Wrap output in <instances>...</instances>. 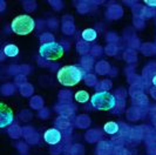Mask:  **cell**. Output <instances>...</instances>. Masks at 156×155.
<instances>
[{
  "instance_id": "277c9868",
  "label": "cell",
  "mask_w": 156,
  "mask_h": 155,
  "mask_svg": "<svg viewBox=\"0 0 156 155\" xmlns=\"http://www.w3.org/2000/svg\"><path fill=\"white\" fill-rule=\"evenodd\" d=\"M40 55L46 59V60H51V61H54L58 60L60 58H62L63 55V48L61 45L56 44V42H47L44 44L42 46L40 47L39 49Z\"/></svg>"
},
{
  "instance_id": "52a82bcc",
  "label": "cell",
  "mask_w": 156,
  "mask_h": 155,
  "mask_svg": "<svg viewBox=\"0 0 156 155\" xmlns=\"http://www.w3.org/2000/svg\"><path fill=\"white\" fill-rule=\"evenodd\" d=\"M98 37V33L93 28H87L82 32V38L85 39L86 41H94Z\"/></svg>"
},
{
  "instance_id": "30bf717a",
  "label": "cell",
  "mask_w": 156,
  "mask_h": 155,
  "mask_svg": "<svg viewBox=\"0 0 156 155\" xmlns=\"http://www.w3.org/2000/svg\"><path fill=\"white\" fill-rule=\"evenodd\" d=\"M75 100L78 102H87L89 100V94L86 91H79L75 93Z\"/></svg>"
},
{
  "instance_id": "7a4b0ae2",
  "label": "cell",
  "mask_w": 156,
  "mask_h": 155,
  "mask_svg": "<svg viewBox=\"0 0 156 155\" xmlns=\"http://www.w3.org/2000/svg\"><path fill=\"white\" fill-rule=\"evenodd\" d=\"M35 23L33 18L27 14H21L13 19L11 23V28L18 35H27L34 30Z\"/></svg>"
},
{
  "instance_id": "8fae6325",
  "label": "cell",
  "mask_w": 156,
  "mask_h": 155,
  "mask_svg": "<svg viewBox=\"0 0 156 155\" xmlns=\"http://www.w3.org/2000/svg\"><path fill=\"white\" fill-rule=\"evenodd\" d=\"M144 2L150 7H156V0H146Z\"/></svg>"
},
{
  "instance_id": "7c38bea8",
  "label": "cell",
  "mask_w": 156,
  "mask_h": 155,
  "mask_svg": "<svg viewBox=\"0 0 156 155\" xmlns=\"http://www.w3.org/2000/svg\"><path fill=\"white\" fill-rule=\"evenodd\" d=\"M153 84H154V85L156 86V75L154 78H153Z\"/></svg>"
},
{
  "instance_id": "6da1fadb",
  "label": "cell",
  "mask_w": 156,
  "mask_h": 155,
  "mask_svg": "<svg viewBox=\"0 0 156 155\" xmlns=\"http://www.w3.org/2000/svg\"><path fill=\"white\" fill-rule=\"evenodd\" d=\"M83 75V72L80 70L76 66L68 65L63 66L58 72V80L59 82L63 86H75L81 81Z\"/></svg>"
},
{
  "instance_id": "3957f363",
  "label": "cell",
  "mask_w": 156,
  "mask_h": 155,
  "mask_svg": "<svg viewBox=\"0 0 156 155\" xmlns=\"http://www.w3.org/2000/svg\"><path fill=\"white\" fill-rule=\"evenodd\" d=\"M92 106L98 110H109L116 105V99L109 92H99L94 94L90 99Z\"/></svg>"
},
{
  "instance_id": "9c48e42d",
  "label": "cell",
  "mask_w": 156,
  "mask_h": 155,
  "mask_svg": "<svg viewBox=\"0 0 156 155\" xmlns=\"http://www.w3.org/2000/svg\"><path fill=\"white\" fill-rule=\"evenodd\" d=\"M4 53L7 55V56H16L19 53V49L16 45H7L4 48Z\"/></svg>"
},
{
  "instance_id": "ba28073f",
  "label": "cell",
  "mask_w": 156,
  "mask_h": 155,
  "mask_svg": "<svg viewBox=\"0 0 156 155\" xmlns=\"http://www.w3.org/2000/svg\"><path fill=\"white\" fill-rule=\"evenodd\" d=\"M103 129H105V132L107 133V134L113 135V134H115V133L119 132V124H117L116 122L110 121V122H107V124H105Z\"/></svg>"
},
{
  "instance_id": "8992f818",
  "label": "cell",
  "mask_w": 156,
  "mask_h": 155,
  "mask_svg": "<svg viewBox=\"0 0 156 155\" xmlns=\"http://www.w3.org/2000/svg\"><path fill=\"white\" fill-rule=\"evenodd\" d=\"M44 139L49 145H56V143H59L61 141V133L59 132L58 129H55V128L47 129L45 134H44Z\"/></svg>"
},
{
  "instance_id": "5b68a950",
  "label": "cell",
  "mask_w": 156,
  "mask_h": 155,
  "mask_svg": "<svg viewBox=\"0 0 156 155\" xmlns=\"http://www.w3.org/2000/svg\"><path fill=\"white\" fill-rule=\"evenodd\" d=\"M0 117H1V122H0V127L4 128L8 126L9 124H12L13 121V112L8 106H6L5 103H1V109H0Z\"/></svg>"
}]
</instances>
